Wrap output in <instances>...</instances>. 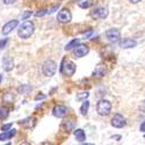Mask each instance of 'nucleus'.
<instances>
[{"mask_svg": "<svg viewBox=\"0 0 145 145\" xmlns=\"http://www.w3.org/2000/svg\"><path fill=\"white\" fill-rule=\"evenodd\" d=\"M34 30H35L34 23L31 21H26L20 26L18 35H19V37H21V39H28L33 35Z\"/></svg>", "mask_w": 145, "mask_h": 145, "instance_id": "nucleus-1", "label": "nucleus"}, {"mask_svg": "<svg viewBox=\"0 0 145 145\" xmlns=\"http://www.w3.org/2000/svg\"><path fill=\"white\" fill-rule=\"evenodd\" d=\"M96 110L101 116H107L109 115V113L112 112V103L108 100H100L96 106Z\"/></svg>", "mask_w": 145, "mask_h": 145, "instance_id": "nucleus-2", "label": "nucleus"}, {"mask_svg": "<svg viewBox=\"0 0 145 145\" xmlns=\"http://www.w3.org/2000/svg\"><path fill=\"white\" fill-rule=\"evenodd\" d=\"M60 72L66 77L73 76L74 72H76V64L73 62H71V60H65V62H63V64H62Z\"/></svg>", "mask_w": 145, "mask_h": 145, "instance_id": "nucleus-3", "label": "nucleus"}, {"mask_svg": "<svg viewBox=\"0 0 145 145\" xmlns=\"http://www.w3.org/2000/svg\"><path fill=\"white\" fill-rule=\"evenodd\" d=\"M56 71H57V64L52 59H48L43 64V73L46 77H52L56 73Z\"/></svg>", "mask_w": 145, "mask_h": 145, "instance_id": "nucleus-4", "label": "nucleus"}, {"mask_svg": "<svg viewBox=\"0 0 145 145\" xmlns=\"http://www.w3.org/2000/svg\"><path fill=\"white\" fill-rule=\"evenodd\" d=\"M106 37L108 39L110 43H117L121 39V33L118 29L116 28H112V29H108L106 31Z\"/></svg>", "mask_w": 145, "mask_h": 145, "instance_id": "nucleus-5", "label": "nucleus"}, {"mask_svg": "<svg viewBox=\"0 0 145 145\" xmlns=\"http://www.w3.org/2000/svg\"><path fill=\"white\" fill-rule=\"evenodd\" d=\"M71 19H72V14H71V12L66 8L62 9L57 15V20L59 22H62V23H69L71 21Z\"/></svg>", "mask_w": 145, "mask_h": 145, "instance_id": "nucleus-6", "label": "nucleus"}, {"mask_svg": "<svg viewBox=\"0 0 145 145\" xmlns=\"http://www.w3.org/2000/svg\"><path fill=\"white\" fill-rule=\"evenodd\" d=\"M89 52V48L87 45H84V44H79L74 48L73 50V55L77 57V58H81L84 56H86L87 54Z\"/></svg>", "mask_w": 145, "mask_h": 145, "instance_id": "nucleus-7", "label": "nucleus"}, {"mask_svg": "<svg viewBox=\"0 0 145 145\" xmlns=\"http://www.w3.org/2000/svg\"><path fill=\"white\" fill-rule=\"evenodd\" d=\"M112 125H113L114 128H117V129L123 128V127L125 125V118L123 117V115L116 114V115L113 117V120H112Z\"/></svg>", "mask_w": 145, "mask_h": 145, "instance_id": "nucleus-8", "label": "nucleus"}, {"mask_svg": "<svg viewBox=\"0 0 145 145\" xmlns=\"http://www.w3.org/2000/svg\"><path fill=\"white\" fill-rule=\"evenodd\" d=\"M92 16L98 19H106L108 16V9L106 7H98L92 12Z\"/></svg>", "mask_w": 145, "mask_h": 145, "instance_id": "nucleus-9", "label": "nucleus"}, {"mask_svg": "<svg viewBox=\"0 0 145 145\" xmlns=\"http://www.w3.org/2000/svg\"><path fill=\"white\" fill-rule=\"evenodd\" d=\"M19 25V21L18 20H12L9 22H7L6 25L3 27V34L4 35H8L9 33L13 31V29H15Z\"/></svg>", "mask_w": 145, "mask_h": 145, "instance_id": "nucleus-10", "label": "nucleus"}, {"mask_svg": "<svg viewBox=\"0 0 145 145\" xmlns=\"http://www.w3.org/2000/svg\"><path fill=\"white\" fill-rule=\"evenodd\" d=\"M52 113H54V115H55L56 117L62 118V117H64V116L67 115V108H66L65 106H63V105H59V106H56V107L54 108Z\"/></svg>", "mask_w": 145, "mask_h": 145, "instance_id": "nucleus-11", "label": "nucleus"}, {"mask_svg": "<svg viewBox=\"0 0 145 145\" xmlns=\"http://www.w3.org/2000/svg\"><path fill=\"white\" fill-rule=\"evenodd\" d=\"M137 45V42L135 40H131V39H122L120 41V46L122 49H132Z\"/></svg>", "mask_w": 145, "mask_h": 145, "instance_id": "nucleus-12", "label": "nucleus"}, {"mask_svg": "<svg viewBox=\"0 0 145 145\" xmlns=\"http://www.w3.org/2000/svg\"><path fill=\"white\" fill-rule=\"evenodd\" d=\"M3 65H4L5 71H10L13 69V59H12L9 56H6L3 59Z\"/></svg>", "mask_w": 145, "mask_h": 145, "instance_id": "nucleus-13", "label": "nucleus"}, {"mask_svg": "<svg viewBox=\"0 0 145 145\" xmlns=\"http://www.w3.org/2000/svg\"><path fill=\"white\" fill-rule=\"evenodd\" d=\"M106 73H107V70H106V67H105L103 65H99V66H96V69H95V70H94V72H93L94 77H99V78L103 77Z\"/></svg>", "mask_w": 145, "mask_h": 145, "instance_id": "nucleus-14", "label": "nucleus"}, {"mask_svg": "<svg viewBox=\"0 0 145 145\" xmlns=\"http://www.w3.org/2000/svg\"><path fill=\"white\" fill-rule=\"evenodd\" d=\"M16 130H9V131H3V134H0V142H3V140H7L9 138L13 137L16 132Z\"/></svg>", "mask_w": 145, "mask_h": 145, "instance_id": "nucleus-15", "label": "nucleus"}, {"mask_svg": "<svg viewBox=\"0 0 145 145\" xmlns=\"http://www.w3.org/2000/svg\"><path fill=\"white\" fill-rule=\"evenodd\" d=\"M36 123V118L34 117H29V118H26V120H23L20 122V124H22L25 128H33Z\"/></svg>", "mask_w": 145, "mask_h": 145, "instance_id": "nucleus-16", "label": "nucleus"}, {"mask_svg": "<svg viewBox=\"0 0 145 145\" xmlns=\"http://www.w3.org/2000/svg\"><path fill=\"white\" fill-rule=\"evenodd\" d=\"M74 136H76L77 140L80 142V143H84V142H85V139H86V135H85V132H84L82 129L74 130Z\"/></svg>", "mask_w": 145, "mask_h": 145, "instance_id": "nucleus-17", "label": "nucleus"}, {"mask_svg": "<svg viewBox=\"0 0 145 145\" xmlns=\"http://www.w3.org/2000/svg\"><path fill=\"white\" fill-rule=\"evenodd\" d=\"M93 0H79L78 1V6L80 7V8H89L92 5H93Z\"/></svg>", "mask_w": 145, "mask_h": 145, "instance_id": "nucleus-18", "label": "nucleus"}, {"mask_svg": "<svg viewBox=\"0 0 145 145\" xmlns=\"http://www.w3.org/2000/svg\"><path fill=\"white\" fill-rule=\"evenodd\" d=\"M79 44H80V40H79V39H76V40H73V41H71V42L65 46V50H66V51L72 50V49H74V48H76L77 45H79Z\"/></svg>", "mask_w": 145, "mask_h": 145, "instance_id": "nucleus-19", "label": "nucleus"}, {"mask_svg": "<svg viewBox=\"0 0 145 145\" xmlns=\"http://www.w3.org/2000/svg\"><path fill=\"white\" fill-rule=\"evenodd\" d=\"M8 115H9V110H8V108L0 106V118H1V120H5V118H7V117H8Z\"/></svg>", "mask_w": 145, "mask_h": 145, "instance_id": "nucleus-20", "label": "nucleus"}, {"mask_svg": "<svg viewBox=\"0 0 145 145\" xmlns=\"http://www.w3.org/2000/svg\"><path fill=\"white\" fill-rule=\"evenodd\" d=\"M88 108H89V102L88 101H84L81 108H80V113L81 115H86L87 112H88Z\"/></svg>", "mask_w": 145, "mask_h": 145, "instance_id": "nucleus-21", "label": "nucleus"}, {"mask_svg": "<svg viewBox=\"0 0 145 145\" xmlns=\"http://www.w3.org/2000/svg\"><path fill=\"white\" fill-rule=\"evenodd\" d=\"M88 92H82V93H80L78 96H77V100H79V101H81V100H86L87 98H88Z\"/></svg>", "mask_w": 145, "mask_h": 145, "instance_id": "nucleus-22", "label": "nucleus"}, {"mask_svg": "<svg viewBox=\"0 0 145 145\" xmlns=\"http://www.w3.org/2000/svg\"><path fill=\"white\" fill-rule=\"evenodd\" d=\"M31 10H26L25 13H23V15H22V20H27L28 18H30L31 16Z\"/></svg>", "mask_w": 145, "mask_h": 145, "instance_id": "nucleus-23", "label": "nucleus"}, {"mask_svg": "<svg viewBox=\"0 0 145 145\" xmlns=\"http://www.w3.org/2000/svg\"><path fill=\"white\" fill-rule=\"evenodd\" d=\"M7 42H8V40H7V39H4L3 41H0V49H3V48H5V45L7 44Z\"/></svg>", "mask_w": 145, "mask_h": 145, "instance_id": "nucleus-24", "label": "nucleus"}, {"mask_svg": "<svg viewBox=\"0 0 145 145\" xmlns=\"http://www.w3.org/2000/svg\"><path fill=\"white\" fill-rule=\"evenodd\" d=\"M19 91H20L21 93H22V92H25V91H31V87H29V86H27V87H26V86H23V87H20Z\"/></svg>", "mask_w": 145, "mask_h": 145, "instance_id": "nucleus-25", "label": "nucleus"}, {"mask_svg": "<svg viewBox=\"0 0 145 145\" xmlns=\"http://www.w3.org/2000/svg\"><path fill=\"white\" fill-rule=\"evenodd\" d=\"M48 13V10L46 9H43L42 12H37V13H36V16H43L44 14H46Z\"/></svg>", "mask_w": 145, "mask_h": 145, "instance_id": "nucleus-26", "label": "nucleus"}, {"mask_svg": "<svg viewBox=\"0 0 145 145\" xmlns=\"http://www.w3.org/2000/svg\"><path fill=\"white\" fill-rule=\"evenodd\" d=\"M12 128V123H9V124H6V125H3V131H7V130H9Z\"/></svg>", "mask_w": 145, "mask_h": 145, "instance_id": "nucleus-27", "label": "nucleus"}, {"mask_svg": "<svg viewBox=\"0 0 145 145\" xmlns=\"http://www.w3.org/2000/svg\"><path fill=\"white\" fill-rule=\"evenodd\" d=\"M3 1H4V4H6V5H10V4L15 3L16 0H3Z\"/></svg>", "mask_w": 145, "mask_h": 145, "instance_id": "nucleus-28", "label": "nucleus"}, {"mask_svg": "<svg viewBox=\"0 0 145 145\" xmlns=\"http://www.w3.org/2000/svg\"><path fill=\"white\" fill-rule=\"evenodd\" d=\"M140 131L145 132V122H143V123H142V125H140Z\"/></svg>", "mask_w": 145, "mask_h": 145, "instance_id": "nucleus-29", "label": "nucleus"}, {"mask_svg": "<svg viewBox=\"0 0 145 145\" xmlns=\"http://www.w3.org/2000/svg\"><path fill=\"white\" fill-rule=\"evenodd\" d=\"M44 98H45L44 95H37V96H36L35 99H36V100H40V99H44Z\"/></svg>", "mask_w": 145, "mask_h": 145, "instance_id": "nucleus-30", "label": "nucleus"}, {"mask_svg": "<svg viewBox=\"0 0 145 145\" xmlns=\"http://www.w3.org/2000/svg\"><path fill=\"white\" fill-rule=\"evenodd\" d=\"M129 1L131 3V4H137V3H139L140 0H129Z\"/></svg>", "mask_w": 145, "mask_h": 145, "instance_id": "nucleus-31", "label": "nucleus"}, {"mask_svg": "<svg viewBox=\"0 0 145 145\" xmlns=\"http://www.w3.org/2000/svg\"><path fill=\"white\" fill-rule=\"evenodd\" d=\"M1 80H3V77H1V76H0V82H1Z\"/></svg>", "mask_w": 145, "mask_h": 145, "instance_id": "nucleus-32", "label": "nucleus"}]
</instances>
